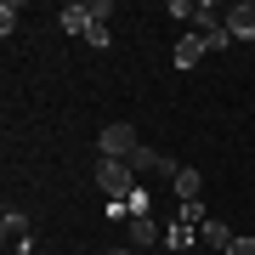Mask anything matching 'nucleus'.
Returning a JSON list of instances; mask_svg holds the SVG:
<instances>
[{"label":"nucleus","instance_id":"obj_5","mask_svg":"<svg viewBox=\"0 0 255 255\" xmlns=\"http://www.w3.org/2000/svg\"><path fill=\"white\" fill-rule=\"evenodd\" d=\"M227 28H233V40H255V0L227 11Z\"/></svg>","mask_w":255,"mask_h":255},{"label":"nucleus","instance_id":"obj_6","mask_svg":"<svg viewBox=\"0 0 255 255\" xmlns=\"http://www.w3.org/2000/svg\"><path fill=\"white\" fill-rule=\"evenodd\" d=\"M176 199H182V204H199V193H204V176L199 170H193V164H182V176H176Z\"/></svg>","mask_w":255,"mask_h":255},{"label":"nucleus","instance_id":"obj_17","mask_svg":"<svg viewBox=\"0 0 255 255\" xmlns=\"http://www.w3.org/2000/svg\"><path fill=\"white\" fill-rule=\"evenodd\" d=\"M108 255H136V250H108Z\"/></svg>","mask_w":255,"mask_h":255},{"label":"nucleus","instance_id":"obj_14","mask_svg":"<svg viewBox=\"0 0 255 255\" xmlns=\"http://www.w3.org/2000/svg\"><path fill=\"white\" fill-rule=\"evenodd\" d=\"M125 210H130V216H147V187H136V193H130V199H125Z\"/></svg>","mask_w":255,"mask_h":255},{"label":"nucleus","instance_id":"obj_3","mask_svg":"<svg viewBox=\"0 0 255 255\" xmlns=\"http://www.w3.org/2000/svg\"><path fill=\"white\" fill-rule=\"evenodd\" d=\"M193 34L204 40V51H221L233 40V28H227V17H221L216 6H199V17H193Z\"/></svg>","mask_w":255,"mask_h":255},{"label":"nucleus","instance_id":"obj_2","mask_svg":"<svg viewBox=\"0 0 255 255\" xmlns=\"http://www.w3.org/2000/svg\"><path fill=\"white\" fill-rule=\"evenodd\" d=\"M97 187H102V199H130V193H136V176H130V164L102 159L97 164Z\"/></svg>","mask_w":255,"mask_h":255},{"label":"nucleus","instance_id":"obj_9","mask_svg":"<svg viewBox=\"0 0 255 255\" xmlns=\"http://www.w3.org/2000/svg\"><path fill=\"white\" fill-rule=\"evenodd\" d=\"M142 164H147V170H153V176H170V182H176V176H182V164H176L170 153H147V147H142Z\"/></svg>","mask_w":255,"mask_h":255},{"label":"nucleus","instance_id":"obj_7","mask_svg":"<svg viewBox=\"0 0 255 255\" xmlns=\"http://www.w3.org/2000/svg\"><path fill=\"white\" fill-rule=\"evenodd\" d=\"M204 63V40L199 34H182L176 40V68H199Z\"/></svg>","mask_w":255,"mask_h":255},{"label":"nucleus","instance_id":"obj_15","mask_svg":"<svg viewBox=\"0 0 255 255\" xmlns=\"http://www.w3.org/2000/svg\"><path fill=\"white\" fill-rule=\"evenodd\" d=\"M11 28H17V6L6 0V6H0V34H11Z\"/></svg>","mask_w":255,"mask_h":255},{"label":"nucleus","instance_id":"obj_13","mask_svg":"<svg viewBox=\"0 0 255 255\" xmlns=\"http://www.w3.org/2000/svg\"><path fill=\"white\" fill-rule=\"evenodd\" d=\"M85 40H91V46H102V51H108V46H114V28L102 23V17H91V28H85Z\"/></svg>","mask_w":255,"mask_h":255},{"label":"nucleus","instance_id":"obj_4","mask_svg":"<svg viewBox=\"0 0 255 255\" xmlns=\"http://www.w3.org/2000/svg\"><path fill=\"white\" fill-rule=\"evenodd\" d=\"M0 233H6V244L17 250V255H28V250H34V244H28V216H23V210H6Z\"/></svg>","mask_w":255,"mask_h":255},{"label":"nucleus","instance_id":"obj_8","mask_svg":"<svg viewBox=\"0 0 255 255\" xmlns=\"http://www.w3.org/2000/svg\"><path fill=\"white\" fill-rule=\"evenodd\" d=\"M199 238H204V244H216L221 255H227V244H233V227H227V221H204V227H199Z\"/></svg>","mask_w":255,"mask_h":255},{"label":"nucleus","instance_id":"obj_1","mask_svg":"<svg viewBox=\"0 0 255 255\" xmlns=\"http://www.w3.org/2000/svg\"><path fill=\"white\" fill-rule=\"evenodd\" d=\"M97 147H102V159H119V164H130V159H142V136H136V125H102V136H97Z\"/></svg>","mask_w":255,"mask_h":255},{"label":"nucleus","instance_id":"obj_10","mask_svg":"<svg viewBox=\"0 0 255 255\" xmlns=\"http://www.w3.org/2000/svg\"><path fill=\"white\" fill-rule=\"evenodd\" d=\"M130 244H159V227H153V216H130Z\"/></svg>","mask_w":255,"mask_h":255},{"label":"nucleus","instance_id":"obj_16","mask_svg":"<svg viewBox=\"0 0 255 255\" xmlns=\"http://www.w3.org/2000/svg\"><path fill=\"white\" fill-rule=\"evenodd\" d=\"M227 255H255V238H244V233H238L233 244H227Z\"/></svg>","mask_w":255,"mask_h":255},{"label":"nucleus","instance_id":"obj_12","mask_svg":"<svg viewBox=\"0 0 255 255\" xmlns=\"http://www.w3.org/2000/svg\"><path fill=\"white\" fill-rule=\"evenodd\" d=\"M164 250H193V221H182V216H176V227L164 233Z\"/></svg>","mask_w":255,"mask_h":255},{"label":"nucleus","instance_id":"obj_11","mask_svg":"<svg viewBox=\"0 0 255 255\" xmlns=\"http://www.w3.org/2000/svg\"><path fill=\"white\" fill-rule=\"evenodd\" d=\"M63 28L68 34H85L91 28V6H63Z\"/></svg>","mask_w":255,"mask_h":255}]
</instances>
